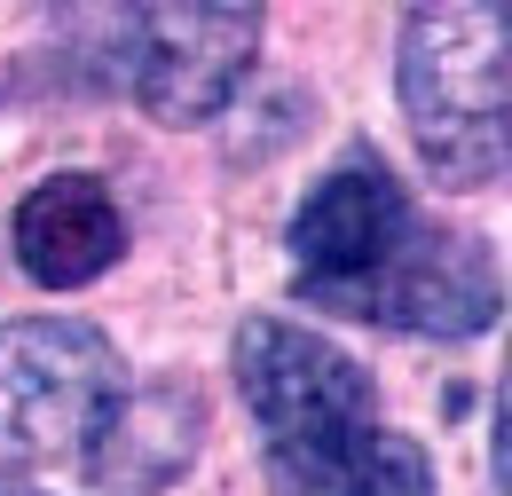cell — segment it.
I'll list each match as a JSON object with an SVG mask.
<instances>
[{
    "label": "cell",
    "mask_w": 512,
    "mask_h": 496,
    "mask_svg": "<svg viewBox=\"0 0 512 496\" xmlns=\"http://www.w3.org/2000/svg\"><path fill=\"white\" fill-rule=\"evenodd\" d=\"M284 245H292V292L347 323H379L410 339H481L505 308L497 252L457 221H434L371 142L347 150L300 197Z\"/></svg>",
    "instance_id": "obj_1"
},
{
    "label": "cell",
    "mask_w": 512,
    "mask_h": 496,
    "mask_svg": "<svg viewBox=\"0 0 512 496\" xmlns=\"http://www.w3.org/2000/svg\"><path fill=\"white\" fill-rule=\"evenodd\" d=\"M229 363H237V394L253 410V441L276 496H331L355 473V457L379 441L371 371L308 323L245 315L229 339Z\"/></svg>",
    "instance_id": "obj_2"
},
{
    "label": "cell",
    "mask_w": 512,
    "mask_h": 496,
    "mask_svg": "<svg viewBox=\"0 0 512 496\" xmlns=\"http://www.w3.org/2000/svg\"><path fill=\"white\" fill-rule=\"evenodd\" d=\"M394 95L426 182L465 197L512 174V8H410Z\"/></svg>",
    "instance_id": "obj_3"
},
{
    "label": "cell",
    "mask_w": 512,
    "mask_h": 496,
    "mask_svg": "<svg viewBox=\"0 0 512 496\" xmlns=\"http://www.w3.org/2000/svg\"><path fill=\"white\" fill-rule=\"evenodd\" d=\"M134 386L127 355L87 315H16L0 323V457L24 465H95L119 434Z\"/></svg>",
    "instance_id": "obj_4"
},
{
    "label": "cell",
    "mask_w": 512,
    "mask_h": 496,
    "mask_svg": "<svg viewBox=\"0 0 512 496\" xmlns=\"http://www.w3.org/2000/svg\"><path fill=\"white\" fill-rule=\"evenodd\" d=\"M119 79L158 126H205L221 119L260 56V8L213 0V8H127L119 16Z\"/></svg>",
    "instance_id": "obj_5"
},
{
    "label": "cell",
    "mask_w": 512,
    "mask_h": 496,
    "mask_svg": "<svg viewBox=\"0 0 512 496\" xmlns=\"http://www.w3.org/2000/svg\"><path fill=\"white\" fill-rule=\"evenodd\" d=\"M8 237H16V260L32 284L79 292L127 260V213H119L111 182H95V174H48L40 189H24Z\"/></svg>",
    "instance_id": "obj_6"
},
{
    "label": "cell",
    "mask_w": 512,
    "mask_h": 496,
    "mask_svg": "<svg viewBox=\"0 0 512 496\" xmlns=\"http://www.w3.org/2000/svg\"><path fill=\"white\" fill-rule=\"evenodd\" d=\"M331 496H434V457H426V441L379 426V441L355 457V473Z\"/></svg>",
    "instance_id": "obj_7"
},
{
    "label": "cell",
    "mask_w": 512,
    "mask_h": 496,
    "mask_svg": "<svg viewBox=\"0 0 512 496\" xmlns=\"http://www.w3.org/2000/svg\"><path fill=\"white\" fill-rule=\"evenodd\" d=\"M489 473H497V496H512V363L497 378V418H489Z\"/></svg>",
    "instance_id": "obj_8"
},
{
    "label": "cell",
    "mask_w": 512,
    "mask_h": 496,
    "mask_svg": "<svg viewBox=\"0 0 512 496\" xmlns=\"http://www.w3.org/2000/svg\"><path fill=\"white\" fill-rule=\"evenodd\" d=\"M0 496H56V489H40V481H24V473H0Z\"/></svg>",
    "instance_id": "obj_9"
}]
</instances>
